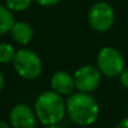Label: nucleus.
I'll return each mask as SVG.
<instances>
[{"label": "nucleus", "mask_w": 128, "mask_h": 128, "mask_svg": "<svg viewBox=\"0 0 128 128\" xmlns=\"http://www.w3.org/2000/svg\"><path fill=\"white\" fill-rule=\"evenodd\" d=\"M10 124L13 128H35L36 114L26 104L19 103L14 106L9 114Z\"/></svg>", "instance_id": "obj_7"}, {"label": "nucleus", "mask_w": 128, "mask_h": 128, "mask_svg": "<svg viewBox=\"0 0 128 128\" xmlns=\"http://www.w3.org/2000/svg\"><path fill=\"white\" fill-rule=\"evenodd\" d=\"M50 86L53 90L59 93L60 96H70L76 88L74 78L64 70H60L53 74L50 79Z\"/></svg>", "instance_id": "obj_8"}, {"label": "nucleus", "mask_w": 128, "mask_h": 128, "mask_svg": "<svg viewBox=\"0 0 128 128\" xmlns=\"http://www.w3.org/2000/svg\"><path fill=\"white\" fill-rule=\"evenodd\" d=\"M34 112L42 124L55 126L66 116L67 103L59 93L46 90L38 96L34 104Z\"/></svg>", "instance_id": "obj_1"}, {"label": "nucleus", "mask_w": 128, "mask_h": 128, "mask_svg": "<svg viewBox=\"0 0 128 128\" xmlns=\"http://www.w3.org/2000/svg\"><path fill=\"white\" fill-rule=\"evenodd\" d=\"M10 34L13 36V39L19 43V44H23V45H26L30 43V40L33 39V35H34V30H33V26L29 24V23H25V22H15V24L13 25L12 30H10Z\"/></svg>", "instance_id": "obj_9"}, {"label": "nucleus", "mask_w": 128, "mask_h": 128, "mask_svg": "<svg viewBox=\"0 0 128 128\" xmlns=\"http://www.w3.org/2000/svg\"><path fill=\"white\" fill-rule=\"evenodd\" d=\"M4 86H5V78H4V74L0 72V92L3 90Z\"/></svg>", "instance_id": "obj_16"}, {"label": "nucleus", "mask_w": 128, "mask_h": 128, "mask_svg": "<svg viewBox=\"0 0 128 128\" xmlns=\"http://www.w3.org/2000/svg\"><path fill=\"white\" fill-rule=\"evenodd\" d=\"M76 88L83 93H90L96 90L100 83V72L93 66H83L74 73Z\"/></svg>", "instance_id": "obj_6"}, {"label": "nucleus", "mask_w": 128, "mask_h": 128, "mask_svg": "<svg viewBox=\"0 0 128 128\" xmlns=\"http://www.w3.org/2000/svg\"><path fill=\"white\" fill-rule=\"evenodd\" d=\"M66 103L69 118L78 126H90L99 116V106L90 93L70 94Z\"/></svg>", "instance_id": "obj_2"}, {"label": "nucleus", "mask_w": 128, "mask_h": 128, "mask_svg": "<svg viewBox=\"0 0 128 128\" xmlns=\"http://www.w3.org/2000/svg\"><path fill=\"white\" fill-rule=\"evenodd\" d=\"M97 66L102 74L109 78H114L120 76V73L124 70V59L117 49L104 46L98 53Z\"/></svg>", "instance_id": "obj_4"}, {"label": "nucleus", "mask_w": 128, "mask_h": 128, "mask_svg": "<svg viewBox=\"0 0 128 128\" xmlns=\"http://www.w3.org/2000/svg\"><path fill=\"white\" fill-rule=\"evenodd\" d=\"M14 24H15V19L13 12L6 5L0 4V35H5L10 33Z\"/></svg>", "instance_id": "obj_10"}, {"label": "nucleus", "mask_w": 128, "mask_h": 128, "mask_svg": "<svg viewBox=\"0 0 128 128\" xmlns=\"http://www.w3.org/2000/svg\"><path fill=\"white\" fill-rule=\"evenodd\" d=\"M35 2L43 6H54L58 3H60L62 0H35Z\"/></svg>", "instance_id": "obj_14"}, {"label": "nucleus", "mask_w": 128, "mask_h": 128, "mask_svg": "<svg viewBox=\"0 0 128 128\" xmlns=\"http://www.w3.org/2000/svg\"><path fill=\"white\" fill-rule=\"evenodd\" d=\"M13 66L19 77L26 80L36 79L43 69V64L39 55L30 49H19L16 50Z\"/></svg>", "instance_id": "obj_3"}, {"label": "nucleus", "mask_w": 128, "mask_h": 128, "mask_svg": "<svg viewBox=\"0 0 128 128\" xmlns=\"http://www.w3.org/2000/svg\"><path fill=\"white\" fill-rule=\"evenodd\" d=\"M114 19H116L114 10L106 2L96 3L88 13L89 25L92 26V29L99 33H104L109 30L114 24Z\"/></svg>", "instance_id": "obj_5"}, {"label": "nucleus", "mask_w": 128, "mask_h": 128, "mask_svg": "<svg viewBox=\"0 0 128 128\" xmlns=\"http://www.w3.org/2000/svg\"><path fill=\"white\" fill-rule=\"evenodd\" d=\"M16 50L14 46L9 43H0V63L2 64H8L13 63L15 58Z\"/></svg>", "instance_id": "obj_11"}, {"label": "nucleus", "mask_w": 128, "mask_h": 128, "mask_svg": "<svg viewBox=\"0 0 128 128\" xmlns=\"http://www.w3.org/2000/svg\"><path fill=\"white\" fill-rule=\"evenodd\" d=\"M45 128H62V127H59V126H45Z\"/></svg>", "instance_id": "obj_18"}, {"label": "nucleus", "mask_w": 128, "mask_h": 128, "mask_svg": "<svg viewBox=\"0 0 128 128\" xmlns=\"http://www.w3.org/2000/svg\"><path fill=\"white\" fill-rule=\"evenodd\" d=\"M119 82H120V84H122L126 89H128V69H124V70L120 73V76H119Z\"/></svg>", "instance_id": "obj_13"}, {"label": "nucleus", "mask_w": 128, "mask_h": 128, "mask_svg": "<svg viewBox=\"0 0 128 128\" xmlns=\"http://www.w3.org/2000/svg\"><path fill=\"white\" fill-rule=\"evenodd\" d=\"M33 3V0H5V5L12 12H24Z\"/></svg>", "instance_id": "obj_12"}, {"label": "nucleus", "mask_w": 128, "mask_h": 128, "mask_svg": "<svg viewBox=\"0 0 128 128\" xmlns=\"http://www.w3.org/2000/svg\"><path fill=\"white\" fill-rule=\"evenodd\" d=\"M114 128H128V117L124 118V119H122V120H119L114 126Z\"/></svg>", "instance_id": "obj_15"}, {"label": "nucleus", "mask_w": 128, "mask_h": 128, "mask_svg": "<svg viewBox=\"0 0 128 128\" xmlns=\"http://www.w3.org/2000/svg\"><path fill=\"white\" fill-rule=\"evenodd\" d=\"M127 112H128V104H127Z\"/></svg>", "instance_id": "obj_19"}, {"label": "nucleus", "mask_w": 128, "mask_h": 128, "mask_svg": "<svg viewBox=\"0 0 128 128\" xmlns=\"http://www.w3.org/2000/svg\"><path fill=\"white\" fill-rule=\"evenodd\" d=\"M0 128H10V127H9V124H8L6 122H4V120L0 119Z\"/></svg>", "instance_id": "obj_17"}]
</instances>
